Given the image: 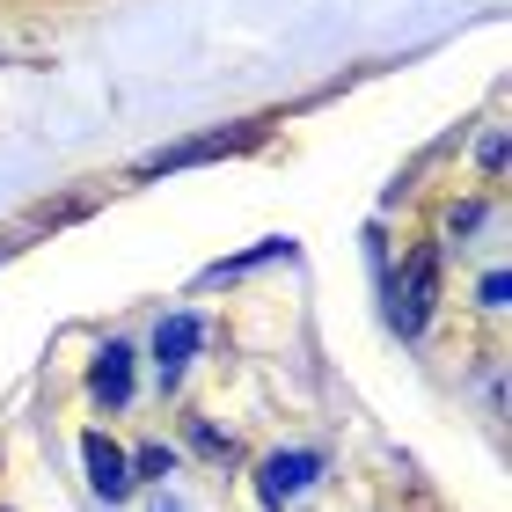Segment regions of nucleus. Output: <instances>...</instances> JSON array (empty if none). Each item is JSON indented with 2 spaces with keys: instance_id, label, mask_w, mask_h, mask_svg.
<instances>
[{
  "instance_id": "nucleus-1",
  "label": "nucleus",
  "mask_w": 512,
  "mask_h": 512,
  "mask_svg": "<svg viewBox=\"0 0 512 512\" xmlns=\"http://www.w3.org/2000/svg\"><path fill=\"white\" fill-rule=\"evenodd\" d=\"M432 308H439V249H410L403 271L388 278V322L403 337H417L432 322Z\"/></svg>"
},
{
  "instance_id": "nucleus-2",
  "label": "nucleus",
  "mask_w": 512,
  "mask_h": 512,
  "mask_svg": "<svg viewBox=\"0 0 512 512\" xmlns=\"http://www.w3.org/2000/svg\"><path fill=\"white\" fill-rule=\"evenodd\" d=\"M264 132L271 125H220L205 139H183V147L147 154V161H139V176H169V169H198V161H220V154H249V147H264Z\"/></svg>"
},
{
  "instance_id": "nucleus-3",
  "label": "nucleus",
  "mask_w": 512,
  "mask_h": 512,
  "mask_svg": "<svg viewBox=\"0 0 512 512\" xmlns=\"http://www.w3.org/2000/svg\"><path fill=\"white\" fill-rule=\"evenodd\" d=\"M322 476V454L315 447H293V454H271L264 469H256V498H264V512H286L308 483Z\"/></svg>"
},
{
  "instance_id": "nucleus-4",
  "label": "nucleus",
  "mask_w": 512,
  "mask_h": 512,
  "mask_svg": "<svg viewBox=\"0 0 512 512\" xmlns=\"http://www.w3.org/2000/svg\"><path fill=\"white\" fill-rule=\"evenodd\" d=\"M81 461H88V491H96L103 505L132 498V461H125V447H118L110 432H88V439H81Z\"/></svg>"
},
{
  "instance_id": "nucleus-5",
  "label": "nucleus",
  "mask_w": 512,
  "mask_h": 512,
  "mask_svg": "<svg viewBox=\"0 0 512 512\" xmlns=\"http://www.w3.org/2000/svg\"><path fill=\"white\" fill-rule=\"evenodd\" d=\"M205 344V322L183 308V315H161V330H154V374L161 388H176L183 381V366H191V352Z\"/></svg>"
},
{
  "instance_id": "nucleus-6",
  "label": "nucleus",
  "mask_w": 512,
  "mask_h": 512,
  "mask_svg": "<svg viewBox=\"0 0 512 512\" xmlns=\"http://www.w3.org/2000/svg\"><path fill=\"white\" fill-rule=\"evenodd\" d=\"M88 395H96L103 410H125L132 403V344L110 337L96 359H88Z\"/></svg>"
},
{
  "instance_id": "nucleus-7",
  "label": "nucleus",
  "mask_w": 512,
  "mask_h": 512,
  "mask_svg": "<svg viewBox=\"0 0 512 512\" xmlns=\"http://www.w3.org/2000/svg\"><path fill=\"white\" fill-rule=\"evenodd\" d=\"M286 249H293L286 235H271V242H256L249 256H227V264H213L205 278H242V271H256V264H271V256H286Z\"/></svg>"
},
{
  "instance_id": "nucleus-8",
  "label": "nucleus",
  "mask_w": 512,
  "mask_h": 512,
  "mask_svg": "<svg viewBox=\"0 0 512 512\" xmlns=\"http://www.w3.org/2000/svg\"><path fill=\"white\" fill-rule=\"evenodd\" d=\"M125 461H132V483H139V476H147V483L176 476V447H161V439H154V447H139V454H125Z\"/></svg>"
},
{
  "instance_id": "nucleus-9",
  "label": "nucleus",
  "mask_w": 512,
  "mask_h": 512,
  "mask_svg": "<svg viewBox=\"0 0 512 512\" xmlns=\"http://www.w3.org/2000/svg\"><path fill=\"white\" fill-rule=\"evenodd\" d=\"M191 447H198L205 461H235V439H227L213 417H191Z\"/></svg>"
},
{
  "instance_id": "nucleus-10",
  "label": "nucleus",
  "mask_w": 512,
  "mask_h": 512,
  "mask_svg": "<svg viewBox=\"0 0 512 512\" xmlns=\"http://www.w3.org/2000/svg\"><path fill=\"white\" fill-rule=\"evenodd\" d=\"M483 220H491V205H483V198H469V205H454V213H447V235H454V242H469Z\"/></svg>"
},
{
  "instance_id": "nucleus-11",
  "label": "nucleus",
  "mask_w": 512,
  "mask_h": 512,
  "mask_svg": "<svg viewBox=\"0 0 512 512\" xmlns=\"http://www.w3.org/2000/svg\"><path fill=\"white\" fill-rule=\"evenodd\" d=\"M476 169H483V176H505V132H498V125L483 132V147H476Z\"/></svg>"
},
{
  "instance_id": "nucleus-12",
  "label": "nucleus",
  "mask_w": 512,
  "mask_h": 512,
  "mask_svg": "<svg viewBox=\"0 0 512 512\" xmlns=\"http://www.w3.org/2000/svg\"><path fill=\"white\" fill-rule=\"evenodd\" d=\"M505 293H512V278H505V271L483 278V308H505Z\"/></svg>"
},
{
  "instance_id": "nucleus-13",
  "label": "nucleus",
  "mask_w": 512,
  "mask_h": 512,
  "mask_svg": "<svg viewBox=\"0 0 512 512\" xmlns=\"http://www.w3.org/2000/svg\"><path fill=\"white\" fill-rule=\"evenodd\" d=\"M147 512H183V505H176V498H169V491H161V498H154V505H147Z\"/></svg>"
}]
</instances>
